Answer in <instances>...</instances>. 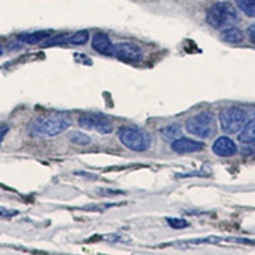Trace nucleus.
Instances as JSON below:
<instances>
[{
  "label": "nucleus",
  "mask_w": 255,
  "mask_h": 255,
  "mask_svg": "<svg viewBox=\"0 0 255 255\" xmlns=\"http://www.w3.org/2000/svg\"><path fill=\"white\" fill-rule=\"evenodd\" d=\"M72 119L65 114H51L40 116L29 124L28 133L37 138H51L69 129Z\"/></svg>",
  "instance_id": "f257e3e1"
},
{
  "label": "nucleus",
  "mask_w": 255,
  "mask_h": 255,
  "mask_svg": "<svg viewBox=\"0 0 255 255\" xmlns=\"http://www.w3.org/2000/svg\"><path fill=\"white\" fill-rule=\"evenodd\" d=\"M206 20L213 28L225 29L239 23L240 17L231 4L227 1H217L207 9Z\"/></svg>",
  "instance_id": "f03ea898"
},
{
  "label": "nucleus",
  "mask_w": 255,
  "mask_h": 255,
  "mask_svg": "<svg viewBox=\"0 0 255 255\" xmlns=\"http://www.w3.org/2000/svg\"><path fill=\"white\" fill-rule=\"evenodd\" d=\"M118 138L124 147L134 152H145L152 144L151 134L138 127H122Z\"/></svg>",
  "instance_id": "7ed1b4c3"
},
{
  "label": "nucleus",
  "mask_w": 255,
  "mask_h": 255,
  "mask_svg": "<svg viewBox=\"0 0 255 255\" xmlns=\"http://www.w3.org/2000/svg\"><path fill=\"white\" fill-rule=\"evenodd\" d=\"M185 128L188 133L193 135L208 139L215 131V115L211 111H202L186 120Z\"/></svg>",
  "instance_id": "20e7f679"
},
{
  "label": "nucleus",
  "mask_w": 255,
  "mask_h": 255,
  "mask_svg": "<svg viewBox=\"0 0 255 255\" xmlns=\"http://www.w3.org/2000/svg\"><path fill=\"white\" fill-rule=\"evenodd\" d=\"M218 119H220L222 130L229 134L239 133L249 122L247 111H244L240 108H229L226 110H222Z\"/></svg>",
  "instance_id": "39448f33"
},
{
  "label": "nucleus",
  "mask_w": 255,
  "mask_h": 255,
  "mask_svg": "<svg viewBox=\"0 0 255 255\" xmlns=\"http://www.w3.org/2000/svg\"><path fill=\"white\" fill-rule=\"evenodd\" d=\"M79 127L86 130H97L100 134L113 133V123L108 116L100 113H87L79 116Z\"/></svg>",
  "instance_id": "423d86ee"
},
{
  "label": "nucleus",
  "mask_w": 255,
  "mask_h": 255,
  "mask_svg": "<svg viewBox=\"0 0 255 255\" xmlns=\"http://www.w3.org/2000/svg\"><path fill=\"white\" fill-rule=\"evenodd\" d=\"M90 33L87 29H81L74 33H60L54 37H49L45 40L41 46L50 47V46H61V45H76V46H82L87 44Z\"/></svg>",
  "instance_id": "0eeeda50"
},
{
  "label": "nucleus",
  "mask_w": 255,
  "mask_h": 255,
  "mask_svg": "<svg viewBox=\"0 0 255 255\" xmlns=\"http://www.w3.org/2000/svg\"><path fill=\"white\" fill-rule=\"evenodd\" d=\"M114 56L124 63H140L143 50L133 42H119L114 45Z\"/></svg>",
  "instance_id": "6e6552de"
},
{
  "label": "nucleus",
  "mask_w": 255,
  "mask_h": 255,
  "mask_svg": "<svg viewBox=\"0 0 255 255\" xmlns=\"http://www.w3.org/2000/svg\"><path fill=\"white\" fill-rule=\"evenodd\" d=\"M212 151L218 157H231L238 152V145L229 136H220L212 144Z\"/></svg>",
  "instance_id": "1a4fd4ad"
},
{
  "label": "nucleus",
  "mask_w": 255,
  "mask_h": 255,
  "mask_svg": "<svg viewBox=\"0 0 255 255\" xmlns=\"http://www.w3.org/2000/svg\"><path fill=\"white\" fill-rule=\"evenodd\" d=\"M203 145L204 144L202 142H197V140L180 136V138H177V139L171 142V149L174 152H176V153L185 154L200 151V149H203Z\"/></svg>",
  "instance_id": "9d476101"
},
{
  "label": "nucleus",
  "mask_w": 255,
  "mask_h": 255,
  "mask_svg": "<svg viewBox=\"0 0 255 255\" xmlns=\"http://www.w3.org/2000/svg\"><path fill=\"white\" fill-rule=\"evenodd\" d=\"M92 47L95 51L105 56H114V44L104 32H96L92 37Z\"/></svg>",
  "instance_id": "9b49d317"
},
{
  "label": "nucleus",
  "mask_w": 255,
  "mask_h": 255,
  "mask_svg": "<svg viewBox=\"0 0 255 255\" xmlns=\"http://www.w3.org/2000/svg\"><path fill=\"white\" fill-rule=\"evenodd\" d=\"M52 31H35V32H24V33H20L17 37V40L19 42H23V44L28 45H35L41 42V41L47 40L49 37H51Z\"/></svg>",
  "instance_id": "f8f14e48"
},
{
  "label": "nucleus",
  "mask_w": 255,
  "mask_h": 255,
  "mask_svg": "<svg viewBox=\"0 0 255 255\" xmlns=\"http://www.w3.org/2000/svg\"><path fill=\"white\" fill-rule=\"evenodd\" d=\"M220 37L221 40L225 41V42H229V44H239L244 40V33L240 28L232 26L222 29L220 33Z\"/></svg>",
  "instance_id": "ddd939ff"
},
{
  "label": "nucleus",
  "mask_w": 255,
  "mask_h": 255,
  "mask_svg": "<svg viewBox=\"0 0 255 255\" xmlns=\"http://www.w3.org/2000/svg\"><path fill=\"white\" fill-rule=\"evenodd\" d=\"M238 139L240 140L244 144H250V143L255 142V118L254 119L249 120L245 124V127L240 130Z\"/></svg>",
  "instance_id": "4468645a"
},
{
  "label": "nucleus",
  "mask_w": 255,
  "mask_h": 255,
  "mask_svg": "<svg viewBox=\"0 0 255 255\" xmlns=\"http://www.w3.org/2000/svg\"><path fill=\"white\" fill-rule=\"evenodd\" d=\"M159 133H161V136H162L163 140H166V142H172V140L180 138L183 131H181V127L179 124H170L167 127H163L159 130Z\"/></svg>",
  "instance_id": "2eb2a0df"
},
{
  "label": "nucleus",
  "mask_w": 255,
  "mask_h": 255,
  "mask_svg": "<svg viewBox=\"0 0 255 255\" xmlns=\"http://www.w3.org/2000/svg\"><path fill=\"white\" fill-rule=\"evenodd\" d=\"M220 241H225V239L217 238V236H209V238H203V239H190V240L185 241H179V243H175V245L177 247H191V245H202V244H217Z\"/></svg>",
  "instance_id": "dca6fc26"
},
{
  "label": "nucleus",
  "mask_w": 255,
  "mask_h": 255,
  "mask_svg": "<svg viewBox=\"0 0 255 255\" xmlns=\"http://www.w3.org/2000/svg\"><path fill=\"white\" fill-rule=\"evenodd\" d=\"M68 138L73 144L82 145V147L91 144V142H92L91 136L86 133H82V131H72V133L68 134Z\"/></svg>",
  "instance_id": "f3484780"
},
{
  "label": "nucleus",
  "mask_w": 255,
  "mask_h": 255,
  "mask_svg": "<svg viewBox=\"0 0 255 255\" xmlns=\"http://www.w3.org/2000/svg\"><path fill=\"white\" fill-rule=\"evenodd\" d=\"M235 3L244 14L255 18V0H235Z\"/></svg>",
  "instance_id": "a211bd4d"
},
{
  "label": "nucleus",
  "mask_w": 255,
  "mask_h": 255,
  "mask_svg": "<svg viewBox=\"0 0 255 255\" xmlns=\"http://www.w3.org/2000/svg\"><path fill=\"white\" fill-rule=\"evenodd\" d=\"M167 221L168 226L171 227V229H176V230H181V229H186L189 227V222L186 220H183V218H166Z\"/></svg>",
  "instance_id": "6ab92c4d"
},
{
  "label": "nucleus",
  "mask_w": 255,
  "mask_h": 255,
  "mask_svg": "<svg viewBox=\"0 0 255 255\" xmlns=\"http://www.w3.org/2000/svg\"><path fill=\"white\" fill-rule=\"evenodd\" d=\"M17 215H18V211H15V209H8V208H4V207H0V217L10 218V217H14V216Z\"/></svg>",
  "instance_id": "aec40b11"
},
{
  "label": "nucleus",
  "mask_w": 255,
  "mask_h": 255,
  "mask_svg": "<svg viewBox=\"0 0 255 255\" xmlns=\"http://www.w3.org/2000/svg\"><path fill=\"white\" fill-rule=\"evenodd\" d=\"M9 131V127L5 124H0V144H1V142L4 140V138H5L6 133Z\"/></svg>",
  "instance_id": "412c9836"
},
{
  "label": "nucleus",
  "mask_w": 255,
  "mask_h": 255,
  "mask_svg": "<svg viewBox=\"0 0 255 255\" xmlns=\"http://www.w3.org/2000/svg\"><path fill=\"white\" fill-rule=\"evenodd\" d=\"M248 35H249L250 41H252L253 44H255V24L249 26V28H248Z\"/></svg>",
  "instance_id": "4be33fe9"
},
{
  "label": "nucleus",
  "mask_w": 255,
  "mask_h": 255,
  "mask_svg": "<svg viewBox=\"0 0 255 255\" xmlns=\"http://www.w3.org/2000/svg\"><path fill=\"white\" fill-rule=\"evenodd\" d=\"M99 193H101V195H118V193H122V191L109 190V189H100Z\"/></svg>",
  "instance_id": "5701e85b"
},
{
  "label": "nucleus",
  "mask_w": 255,
  "mask_h": 255,
  "mask_svg": "<svg viewBox=\"0 0 255 255\" xmlns=\"http://www.w3.org/2000/svg\"><path fill=\"white\" fill-rule=\"evenodd\" d=\"M3 52H4L3 46H1V45H0V55H3Z\"/></svg>",
  "instance_id": "b1692460"
},
{
  "label": "nucleus",
  "mask_w": 255,
  "mask_h": 255,
  "mask_svg": "<svg viewBox=\"0 0 255 255\" xmlns=\"http://www.w3.org/2000/svg\"><path fill=\"white\" fill-rule=\"evenodd\" d=\"M254 153H255V148H254Z\"/></svg>",
  "instance_id": "393cba45"
}]
</instances>
